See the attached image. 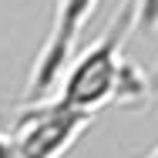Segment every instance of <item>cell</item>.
<instances>
[{"label":"cell","instance_id":"6da1fadb","mask_svg":"<svg viewBox=\"0 0 158 158\" xmlns=\"http://www.w3.org/2000/svg\"><path fill=\"white\" fill-rule=\"evenodd\" d=\"M131 31L135 3L125 0V7L101 31V37L67 61L57 101L84 114H98L108 104H148V77L125 57V40Z\"/></svg>","mask_w":158,"mask_h":158},{"label":"cell","instance_id":"3957f363","mask_svg":"<svg viewBox=\"0 0 158 158\" xmlns=\"http://www.w3.org/2000/svg\"><path fill=\"white\" fill-rule=\"evenodd\" d=\"M98 0H57V10H54V24L51 34L37 54V64L31 71V84H27V94L31 101L44 98L57 81H61L67 61L74 57V47H77V37L84 31L88 17L94 14Z\"/></svg>","mask_w":158,"mask_h":158},{"label":"cell","instance_id":"5b68a950","mask_svg":"<svg viewBox=\"0 0 158 158\" xmlns=\"http://www.w3.org/2000/svg\"><path fill=\"white\" fill-rule=\"evenodd\" d=\"M145 158H158V145H155V148H152V152H148Z\"/></svg>","mask_w":158,"mask_h":158},{"label":"cell","instance_id":"7a4b0ae2","mask_svg":"<svg viewBox=\"0 0 158 158\" xmlns=\"http://www.w3.org/2000/svg\"><path fill=\"white\" fill-rule=\"evenodd\" d=\"M94 114L54 101H31L10 131H0V158H61L88 131Z\"/></svg>","mask_w":158,"mask_h":158},{"label":"cell","instance_id":"8992f818","mask_svg":"<svg viewBox=\"0 0 158 158\" xmlns=\"http://www.w3.org/2000/svg\"><path fill=\"white\" fill-rule=\"evenodd\" d=\"M155 88H158V67H155Z\"/></svg>","mask_w":158,"mask_h":158},{"label":"cell","instance_id":"277c9868","mask_svg":"<svg viewBox=\"0 0 158 158\" xmlns=\"http://www.w3.org/2000/svg\"><path fill=\"white\" fill-rule=\"evenodd\" d=\"M135 3V27L145 34L158 31V0H131Z\"/></svg>","mask_w":158,"mask_h":158}]
</instances>
